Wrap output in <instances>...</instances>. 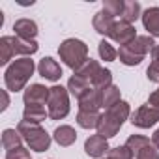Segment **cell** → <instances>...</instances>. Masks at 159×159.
Instances as JSON below:
<instances>
[{
  "mask_svg": "<svg viewBox=\"0 0 159 159\" xmlns=\"http://www.w3.org/2000/svg\"><path fill=\"white\" fill-rule=\"evenodd\" d=\"M118 101H122V98H120V88L116 84H111L101 90V109L107 111L112 105H116Z\"/></svg>",
  "mask_w": 159,
  "mask_h": 159,
  "instance_id": "44dd1931",
  "label": "cell"
},
{
  "mask_svg": "<svg viewBox=\"0 0 159 159\" xmlns=\"http://www.w3.org/2000/svg\"><path fill=\"white\" fill-rule=\"evenodd\" d=\"M150 56H152V60H153V62H159V43H155V45H153V49H152Z\"/></svg>",
  "mask_w": 159,
  "mask_h": 159,
  "instance_id": "836d02e7",
  "label": "cell"
},
{
  "mask_svg": "<svg viewBox=\"0 0 159 159\" xmlns=\"http://www.w3.org/2000/svg\"><path fill=\"white\" fill-rule=\"evenodd\" d=\"M148 103L159 109V88H157L155 92H152V94H150V98H148Z\"/></svg>",
  "mask_w": 159,
  "mask_h": 159,
  "instance_id": "d6a6232c",
  "label": "cell"
},
{
  "mask_svg": "<svg viewBox=\"0 0 159 159\" xmlns=\"http://www.w3.org/2000/svg\"><path fill=\"white\" fill-rule=\"evenodd\" d=\"M6 159H32V157H30V152L25 146H19V148H13V150L6 152Z\"/></svg>",
  "mask_w": 159,
  "mask_h": 159,
  "instance_id": "4dcf8cb0",
  "label": "cell"
},
{
  "mask_svg": "<svg viewBox=\"0 0 159 159\" xmlns=\"http://www.w3.org/2000/svg\"><path fill=\"white\" fill-rule=\"evenodd\" d=\"M114 17L111 15V13H107L105 10H101V11H98L96 15H94V19H92V26H94V30L98 32V34H101V36H109L111 34V30H112V26H114Z\"/></svg>",
  "mask_w": 159,
  "mask_h": 159,
  "instance_id": "5bb4252c",
  "label": "cell"
},
{
  "mask_svg": "<svg viewBox=\"0 0 159 159\" xmlns=\"http://www.w3.org/2000/svg\"><path fill=\"white\" fill-rule=\"evenodd\" d=\"M139 17H142L140 4L137 2V0H129V2H125V10H124L122 21H125V23H131V25H133Z\"/></svg>",
  "mask_w": 159,
  "mask_h": 159,
  "instance_id": "cb8c5ba5",
  "label": "cell"
},
{
  "mask_svg": "<svg viewBox=\"0 0 159 159\" xmlns=\"http://www.w3.org/2000/svg\"><path fill=\"white\" fill-rule=\"evenodd\" d=\"M122 125H124V124H120L114 116H111V114L105 111V112L101 114V118H99V124H98V135H101V137H105V139L116 137Z\"/></svg>",
  "mask_w": 159,
  "mask_h": 159,
  "instance_id": "7c38bea8",
  "label": "cell"
},
{
  "mask_svg": "<svg viewBox=\"0 0 159 159\" xmlns=\"http://www.w3.org/2000/svg\"><path fill=\"white\" fill-rule=\"evenodd\" d=\"M118 58H120V62L124 64V66H139L144 58L142 56H137L133 51H129V47L125 45V47H120V51H118Z\"/></svg>",
  "mask_w": 159,
  "mask_h": 159,
  "instance_id": "484cf974",
  "label": "cell"
},
{
  "mask_svg": "<svg viewBox=\"0 0 159 159\" xmlns=\"http://www.w3.org/2000/svg\"><path fill=\"white\" fill-rule=\"evenodd\" d=\"M107 159H133V153H131V150L124 144V146L111 148L109 153H107Z\"/></svg>",
  "mask_w": 159,
  "mask_h": 159,
  "instance_id": "f546056e",
  "label": "cell"
},
{
  "mask_svg": "<svg viewBox=\"0 0 159 159\" xmlns=\"http://www.w3.org/2000/svg\"><path fill=\"white\" fill-rule=\"evenodd\" d=\"M101 114L99 112H86V111H79L77 114V124L83 129H98Z\"/></svg>",
  "mask_w": 159,
  "mask_h": 159,
  "instance_id": "7402d4cb",
  "label": "cell"
},
{
  "mask_svg": "<svg viewBox=\"0 0 159 159\" xmlns=\"http://www.w3.org/2000/svg\"><path fill=\"white\" fill-rule=\"evenodd\" d=\"M49 94H51V88L36 83L25 90L23 101H25V105H45L49 101Z\"/></svg>",
  "mask_w": 159,
  "mask_h": 159,
  "instance_id": "ba28073f",
  "label": "cell"
},
{
  "mask_svg": "<svg viewBox=\"0 0 159 159\" xmlns=\"http://www.w3.org/2000/svg\"><path fill=\"white\" fill-rule=\"evenodd\" d=\"M90 88H92V84L88 81H84V79H81L79 75H71V79L67 81V92L71 96H75L77 99L81 98L86 90H90Z\"/></svg>",
  "mask_w": 159,
  "mask_h": 159,
  "instance_id": "ffe728a7",
  "label": "cell"
},
{
  "mask_svg": "<svg viewBox=\"0 0 159 159\" xmlns=\"http://www.w3.org/2000/svg\"><path fill=\"white\" fill-rule=\"evenodd\" d=\"M159 122V109L146 103V105H140L133 114H131V124L135 127H140V129H148L152 125H155Z\"/></svg>",
  "mask_w": 159,
  "mask_h": 159,
  "instance_id": "8992f818",
  "label": "cell"
},
{
  "mask_svg": "<svg viewBox=\"0 0 159 159\" xmlns=\"http://www.w3.org/2000/svg\"><path fill=\"white\" fill-rule=\"evenodd\" d=\"M13 30H15V36L21 38V39H28V41H34V38L38 36V25L32 21V19H19L13 23Z\"/></svg>",
  "mask_w": 159,
  "mask_h": 159,
  "instance_id": "4fadbf2b",
  "label": "cell"
},
{
  "mask_svg": "<svg viewBox=\"0 0 159 159\" xmlns=\"http://www.w3.org/2000/svg\"><path fill=\"white\" fill-rule=\"evenodd\" d=\"M23 142V137L17 129H4L2 131V146L4 150H13V148H19Z\"/></svg>",
  "mask_w": 159,
  "mask_h": 159,
  "instance_id": "603a6c76",
  "label": "cell"
},
{
  "mask_svg": "<svg viewBox=\"0 0 159 159\" xmlns=\"http://www.w3.org/2000/svg\"><path fill=\"white\" fill-rule=\"evenodd\" d=\"M38 73H39L43 79L51 81V83H56V81H60V79H62V67H60V64H58L54 58H51V56H45V58L39 60V64H38Z\"/></svg>",
  "mask_w": 159,
  "mask_h": 159,
  "instance_id": "30bf717a",
  "label": "cell"
},
{
  "mask_svg": "<svg viewBox=\"0 0 159 159\" xmlns=\"http://www.w3.org/2000/svg\"><path fill=\"white\" fill-rule=\"evenodd\" d=\"M142 25L148 30V36L159 38V8L157 6L142 11Z\"/></svg>",
  "mask_w": 159,
  "mask_h": 159,
  "instance_id": "9a60e30c",
  "label": "cell"
},
{
  "mask_svg": "<svg viewBox=\"0 0 159 159\" xmlns=\"http://www.w3.org/2000/svg\"><path fill=\"white\" fill-rule=\"evenodd\" d=\"M153 38L152 36H137L127 47H129V51H133L137 56H146L148 52H152V49H153Z\"/></svg>",
  "mask_w": 159,
  "mask_h": 159,
  "instance_id": "2e32d148",
  "label": "cell"
},
{
  "mask_svg": "<svg viewBox=\"0 0 159 159\" xmlns=\"http://www.w3.org/2000/svg\"><path fill=\"white\" fill-rule=\"evenodd\" d=\"M39 45L28 39H21L17 36H4L0 38V66H6L15 54H23V56H32L34 52H38Z\"/></svg>",
  "mask_w": 159,
  "mask_h": 159,
  "instance_id": "3957f363",
  "label": "cell"
},
{
  "mask_svg": "<svg viewBox=\"0 0 159 159\" xmlns=\"http://www.w3.org/2000/svg\"><path fill=\"white\" fill-rule=\"evenodd\" d=\"M109 150H111V146H109L107 139L101 137V135H92V137H88V139L84 140V152H86V155H90V157L101 159L103 155L109 153Z\"/></svg>",
  "mask_w": 159,
  "mask_h": 159,
  "instance_id": "9c48e42d",
  "label": "cell"
},
{
  "mask_svg": "<svg viewBox=\"0 0 159 159\" xmlns=\"http://www.w3.org/2000/svg\"><path fill=\"white\" fill-rule=\"evenodd\" d=\"M111 84H112V73H111L109 69L101 67V71H99V73H98V77L94 79L92 86H94V88H98V90H103V88H107V86H111Z\"/></svg>",
  "mask_w": 159,
  "mask_h": 159,
  "instance_id": "f1b7e54d",
  "label": "cell"
},
{
  "mask_svg": "<svg viewBox=\"0 0 159 159\" xmlns=\"http://www.w3.org/2000/svg\"><path fill=\"white\" fill-rule=\"evenodd\" d=\"M17 131L21 133L23 140L28 144L30 150L34 152H45L51 148V135L36 122H26L21 120L17 125Z\"/></svg>",
  "mask_w": 159,
  "mask_h": 159,
  "instance_id": "277c9868",
  "label": "cell"
},
{
  "mask_svg": "<svg viewBox=\"0 0 159 159\" xmlns=\"http://www.w3.org/2000/svg\"><path fill=\"white\" fill-rule=\"evenodd\" d=\"M146 77L150 79L152 83H157L159 84V62H152L146 69Z\"/></svg>",
  "mask_w": 159,
  "mask_h": 159,
  "instance_id": "1f68e13d",
  "label": "cell"
},
{
  "mask_svg": "<svg viewBox=\"0 0 159 159\" xmlns=\"http://www.w3.org/2000/svg\"><path fill=\"white\" fill-rule=\"evenodd\" d=\"M36 64L30 56H21L17 60H13L4 73V84L10 92H19L26 86V83L30 81V77L34 75Z\"/></svg>",
  "mask_w": 159,
  "mask_h": 159,
  "instance_id": "6da1fadb",
  "label": "cell"
},
{
  "mask_svg": "<svg viewBox=\"0 0 159 159\" xmlns=\"http://www.w3.org/2000/svg\"><path fill=\"white\" fill-rule=\"evenodd\" d=\"M98 51H99L101 60H105V62H114V60L118 58V51H116V49H114L107 39H101V41H99Z\"/></svg>",
  "mask_w": 159,
  "mask_h": 159,
  "instance_id": "4316f807",
  "label": "cell"
},
{
  "mask_svg": "<svg viewBox=\"0 0 159 159\" xmlns=\"http://www.w3.org/2000/svg\"><path fill=\"white\" fill-rule=\"evenodd\" d=\"M150 144H152V140H150V139H146V137H142V135H131V137L125 140V146L131 150L133 157H135L140 150H144L146 146H150Z\"/></svg>",
  "mask_w": 159,
  "mask_h": 159,
  "instance_id": "d4e9b609",
  "label": "cell"
},
{
  "mask_svg": "<svg viewBox=\"0 0 159 159\" xmlns=\"http://www.w3.org/2000/svg\"><path fill=\"white\" fill-rule=\"evenodd\" d=\"M77 101H79V111L99 112V109H101V90H98V88L92 86L90 90H86Z\"/></svg>",
  "mask_w": 159,
  "mask_h": 159,
  "instance_id": "8fae6325",
  "label": "cell"
},
{
  "mask_svg": "<svg viewBox=\"0 0 159 159\" xmlns=\"http://www.w3.org/2000/svg\"><path fill=\"white\" fill-rule=\"evenodd\" d=\"M103 10L107 13H111L112 17H120L124 15V10H125V2L124 0H105L103 2Z\"/></svg>",
  "mask_w": 159,
  "mask_h": 159,
  "instance_id": "83f0119b",
  "label": "cell"
},
{
  "mask_svg": "<svg viewBox=\"0 0 159 159\" xmlns=\"http://www.w3.org/2000/svg\"><path fill=\"white\" fill-rule=\"evenodd\" d=\"M109 38H111L114 43H118L120 47H125V45H129V43L137 38V30H135V26H133L131 23H125V21L120 19V21L114 23V26H112Z\"/></svg>",
  "mask_w": 159,
  "mask_h": 159,
  "instance_id": "52a82bcc",
  "label": "cell"
},
{
  "mask_svg": "<svg viewBox=\"0 0 159 159\" xmlns=\"http://www.w3.org/2000/svg\"><path fill=\"white\" fill-rule=\"evenodd\" d=\"M49 118V111L45 109V105H25V111H23V120L26 122H43Z\"/></svg>",
  "mask_w": 159,
  "mask_h": 159,
  "instance_id": "ac0fdd59",
  "label": "cell"
},
{
  "mask_svg": "<svg viewBox=\"0 0 159 159\" xmlns=\"http://www.w3.org/2000/svg\"><path fill=\"white\" fill-rule=\"evenodd\" d=\"M54 140L58 142V146H71L75 140H77V131L71 127V125H58L52 133Z\"/></svg>",
  "mask_w": 159,
  "mask_h": 159,
  "instance_id": "e0dca14e",
  "label": "cell"
},
{
  "mask_svg": "<svg viewBox=\"0 0 159 159\" xmlns=\"http://www.w3.org/2000/svg\"><path fill=\"white\" fill-rule=\"evenodd\" d=\"M101 71V66H99V62L98 60H92V58H88L86 60V64L83 66V67H79L77 71H73V75H79L81 79H84V81H88L90 84L94 83V79L98 77V73Z\"/></svg>",
  "mask_w": 159,
  "mask_h": 159,
  "instance_id": "d6986e66",
  "label": "cell"
},
{
  "mask_svg": "<svg viewBox=\"0 0 159 159\" xmlns=\"http://www.w3.org/2000/svg\"><path fill=\"white\" fill-rule=\"evenodd\" d=\"M58 54H60V60L67 67L77 71L88 60V45L84 41H81V39H77V38H67V39H64L60 43Z\"/></svg>",
  "mask_w": 159,
  "mask_h": 159,
  "instance_id": "7a4b0ae2",
  "label": "cell"
},
{
  "mask_svg": "<svg viewBox=\"0 0 159 159\" xmlns=\"http://www.w3.org/2000/svg\"><path fill=\"white\" fill-rule=\"evenodd\" d=\"M47 111L51 120H64L69 114V92L64 86H52L47 101Z\"/></svg>",
  "mask_w": 159,
  "mask_h": 159,
  "instance_id": "5b68a950",
  "label": "cell"
},
{
  "mask_svg": "<svg viewBox=\"0 0 159 159\" xmlns=\"http://www.w3.org/2000/svg\"><path fill=\"white\" fill-rule=\"evenodd\" d=\"M2 98H4V105L0 107V111H6L10 105V98H8V90H2Z\"/></svg>",
  "mask_w": 159,
  "mask_h": 159,
  "instance_id": "e575fe53",
  "label": "cell"
},
{
  "mask_svg": "<svg viewBox=\"0 0 159 159\" xmlns=\"http://www.w3.org/2000/svg\"><path fill=\"white\" fill-rule=\"evenodd\" d=\"M152 144H153L155 148H159V129L153 131V135H152Z\"/></svg>",
  "mask_w": 159,
  "mask_h": 159,
  "instance_id": "d590c367",
  "label": "cell"
}]
</instances>
